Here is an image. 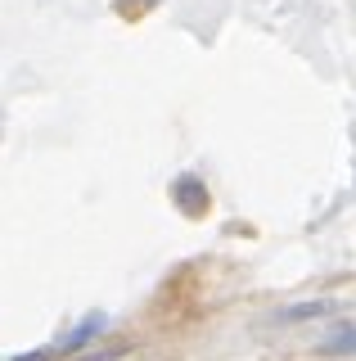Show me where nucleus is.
Segmentation results:
<instances>
[{
	"label": "nucleus",
	"mask_w": 356,
	"mask_h": 361,
	"mask_svg": "<svg viewBox=\"0 0 356 361\" xmlns=\"http://www.w3.org/2000/svg\"><path fill=\"white\" fill-rule=\"evenodd\" d=\"M59 348H37V353H23V357H9V361H54Z\"/></svg>",
	"instance_id": "20e7f679"
},
{
	"label": "nucleus",
	"mask_w": 356,
	"mask_h": 361,
	"mask_svg": "<svg viewBox=\"0 0 356 361\" xmlns=\"http://www.w3.org/2000/svg\"><path fill=\"white\" fill-rule=\"evenodd\" d=\"M122 353H117V348H108V353H91V357H72V361H117Z\"/></svg>",
	"instance_id": "39448f33"
},
{
	"label": "nucleus",
	"mask_w": 356,
	"mask_h": 361,
	"mask_svg": "<svg viewBox=\"0 0 356 361\" xmlns=\"http://www.w3.org/2000/svg\"><path fill=\"white\" fill-rule=\"evenodd\" d=\"M320 353H356V325H333Z\"/></svg>",
	"instance_id": "f03ea898"
},
{
	"label": "nucleus",
	"mask_w": 356,
	"mask_h": 361,
	"mask_svg": "<svg viewBox=\"0 0 356 361\" xmlns=\"http://www.w3.org/2000/svg\"><path fill=\"white\" fill-rule=\"evenodd\" d=\"M104 330H108V316H104V312H86L82 321L72 325V334L63 338V343H54V348H59L63 357H72V353H82L86 343H95V338L104 334Z\"/></svg>",
	"instance_id": "f257e3e1"
},
{
	"label": "nucleus",
	"mask_w": 356,
	"mask_h": 361,
	"mask_svg": "<svg viewBox=\"0 0 356 361\" xmlns=\"http://www.w3.org/2000/svg\"><path fill=\"white\" fill-rule=\"evenodd\" d=\"M333 302H298V307H284L280 321H307V316H329Z\"/></svg>",
	"instance_id": "7ed1b4c3"
}]
</instances>
